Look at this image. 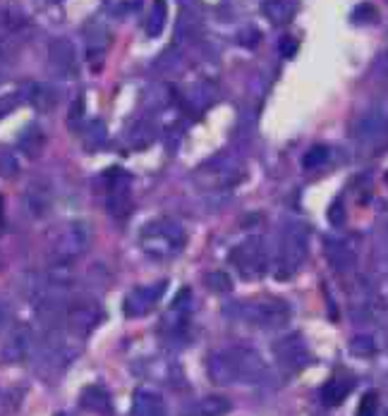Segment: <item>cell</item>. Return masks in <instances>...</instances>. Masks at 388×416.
Listing matches in <instances>:
<instances>
[{"instance_id":"1","label":"cell","mask_w":388,"mask_h":416,"mask_svg":"<svg viewBox=\"0 0 388 416\" xmlns=\"http://www.w3.org/2000/svg\"><path fill=\"white\" fill-rule=\"evenodd\" d=\"M266 366L259 352L252 347H228L214 352L206 361V373L216 385H233V383H256L264 375Z\"/></svg>"},{"instance_id":"2","label":"cell","mask_w":388,"mask_h":416,"mask_svg":"<svg viewBox=\"0 0 388 416\" xmlns=\"http://www.w3.org/2000/svg\"><path fill=\"white\" fill-rule=\"evenodd\" d=\"M187 242V235L177 220L170 218H156V220L147 223L140 233V247L144 254H149L156 261L173 259L182 252Z\"/></svg>"},{"instance_id":"3","label":"cell","mask_w":388,"mask_h":416,"mask_svg":"<svg viewBox=\"0 0 388 416\" xmlns=\"http://www.w3.org/2000/svg\"><path fill=\"white\" fill-rule=\"evenodd\" d=\"M91 244V230L87 223L72 220L65 223L63 228H58L51 235V263L53 266H70L72 261H77L82 254H87Z\"/></svg>"},{"instance_id":"4","label":"cell","mask_w":388,"mask_h":416,"mask_svg":"<svg viewBox=\"0 0 388 416\" xmlns=\"http://www.w3.org/2000/svg\"><path fill=\"white\" fill-rule=\"evenodd\" d=\"M307 247H309V230L300 223L288 225L280 235L278 244V256H276V277L278 280H288L300 270V266L307 259Z\"/></svg>"},{"instance_id":"5","label":"cell","mask_w":388,"mask_h":416,"mask_svg":"<svg viewBox=\"0 0 388 416\" xmlns=\"http://www.w3.org/2000/svg\"><path fill=\"white\" fill-rule=\"evenodd\" d=\"M228 259L245 280H259L268 270V252L261 237H247L245 242L235 244Z\"/></svg>"},{"instance_id":"6","label":"cell","mask_w":388,"mask_h":416,"mask_svg":"<svg viewBox=\"0 0 388 416\" xmlns=\"http://www.w3.org/2000/svg\"><path fill=\"white\" fill-rule=\"evenodd\" d=\"M103 182H106V208L108 213L125 220L135 208V196H132V177L125 173L122 168H108L103 173Z\"/></svg>"},{"instance_id":"7","label":"cell","mask_w":388,"mask_h":416,"mask_svg":"<svg viewBox=\"0 0 388 416\" xmlns=\"http://www.w3.org/2000/svg\"><path fill=\"white\" fill-rule=\"evenodd\" d=\"M245 316L252 326L259 328H283L288 321H290V306H288L283 299H276V297H268V299H256L245 304Z\"/></svg>"},{"instance_id":"8","label":"cell","mask_w":388,"mask_h":416,"mask_svg":"<svg viewBox=\"0 0 388 416\" xmlns=\"http://www.w3.org/2000/svg\"><path fill=\"white\" fill-rule=\"evenodd\" d=\"M48 70L58 79H75L80 75V55L70 38H53L48 46Z\"/></svg>"},{"instance_id":"9","label":"cell","mask_w":388,"mask_h":416,"mask_svg":"<svg viewBox=\"0 0 388 416\" xmlns=\"http://www.w3.org/2000/svg\"><path fill=\"white\" fill-rule=\"evenodd\" d=\"M168 280H159V282H151V285H142L130 289L127 297H125V316L127 319H142V316L151 314L156 309V304L161 302V297L166 294Z\"/></svg>"},{"instance_id":"10","label":"cell","mask_w":388,"mask_h":416,"mask_svg":"<svg viewBox=\"0 0 388 416\" xmlns=\"http://www.w3.org/2000/svg\"><path fill=\"white\" fill-rule=\"evenodd\" d=\"M101 323V309L94 302H75L65 309V328L72 338L84 340Z\"/></svg>"},{"instance_id":"11","label":"cell","mask_w":388,"mask_h":416,"mask_svg":"<svg viewBox=\"0 0 388 416\" xmlns=\"http://www.w3.org/2000/svg\"><path fill=\"white\" fill-rule=\"evenodd\" d=\"M31 347H34V338H31V330L29 326H12L8 330V335L3 338V345H0V359L5 364H19L24 359Z\"/></svg>"},{"instance_id":"12","label":"cell","mask_w":388,"mask_h":416,"mask_svg":"<svg viewBox=\"0 0 388 416\" xmlns=\"http://www.w3.org/2000/svg\"><path fill=\"white\" fill-rule=\"evenodd\" d=\"M22 203L31 218L41 220V218L48 215L51 208H53V187H51L46 180L29 182L27 189H24V194H22Z\"/></svg>"},{"instance_id":"13","label":"cell","mask_w":388,"mask_h":416,"mask_svg":"<svg viewBox=\"0 0 388 416\" xmlns=\"http://www.w3.org/2000/svg\"><path fill=\"white\" fill-rule=\"evenodd\" d=\"M273 352L288 371H302L305 366H309V352H307L305 342H302L298 335L278 340L273 347Z\"/></svg>"},{"instance_id":"14","label":"cell","mask_w":388,"mask_h":416,"mask_svg":"<svg viewBox=\"0 0 388 416\" xmlns=\"http://www.w3.org/2000/svg\"><path fill=\"white\" fill-rule=\"evenodd\" d=\"M324 256H326L328 266H331L335 273H350L355 268V261H357L352 249L340 240H326Z\"/></svg>"},{"instance_id":"15","label":"cell","mask_w":388,"mask_h":416,"mask_svg":"<svg viewBox=\"0 0 388 416\" xmlns=\"http://www.w3.org/2000/svg\"><path fill=\"white\" fill-rule=\"evenodd\" d=\"M388 134V115L384 113H367L355 124V137L360 142H377Z\"/></svg>"},{"instance_id":"16","label":"cell","mask_w":388,"mask_h":416,"mask_svg":"<svg viewBox=\"0 0 388 416\" xmlns=\"http://www.w3.org/2000/svg\"><path fill=\"white\" fill-rule=\"evenodd\" d=\"M166 400L154 390H137L132 398V416H166Z\"/></svg>"},{"instance_id":"17","label":"cell","mask_w":388,"mask_h":416,"mask_svg":"<svg viewBox=\"0 0 388 416\" xmlns=\"http://www.w3.org/2000/svg\"><path fill=\"white\" fill-rule=\"evenodd\" d=\"M80 405L91 414L98 416H108L113 412V402H110V395L106 393V388L101 385H87L80 395Z\"/></svg>"},{"instance_id":"18","label":"cell","mask_w":388,"mask_h":416,"mask_svg":"<svg viewBox=\"0 0 388 416\" xmlns=\"http://www.w3.org/2000/svg\"><path fill=\"white\" fill-rule=\"evenodd\" d=\"M352 390H355V380L350 375H333V378L324 385V390H321V400H324V405L328 407H338V405H343Z\"/></svg>"},{"instance_id":"19","label":"cell","mask_w":388,"mask_h":416,"mask_svg":"<svg viewBox=\"0 0 388 416\" xmlns=\"http://www.w3.org/2000/svg\"><path fill=\"white\" fill-rule=\"evenodd\" d=\"M29 103L34 105L38 113H53L61 103V94L51 84H31L29 87Z\"/></svg>"},{"instance_id":"20","label":"cell","mask_w":388,"mask_h":416,"mask_svg":"<svg viewBox=\"0 0 388 416\" xmlns=\"http://www.w3.org/2000/svg\"><path fill=\"white\" fill-rule=\"evenodd\" d=\"M261 12H264V17L271 24L283 26L293 19L295 5L290 3V0H264V3H261Z\"/></svg>"},{"instance_id":"21","label":"cell","mask_w":388,"mask_h":416,"mask_svg":"<svg viewBox=\"0 0 388 416\" xmlns=\"http://www.w3.org/2000/svg\"><path fill=\"white\" fill-rule=\"evenodd\" d=\"M127 142H130V146L137 149V151L149 149L151 144L156 142V127H154V122L137 120L132 127H130V132H127Z\"/></svg>"},{"instance_id":"22","label":"cell","mask_w":388,"mask_h":416,"mask_svg":"<svg viewBox=\"0 0 388 416\" xmlns=\"http://www.w3.org/2000/svg\"><path fill=\"white\" fill-rule=\"evenodd\" d=\"M166 22H168V3L166 0H154V5H151V12L147 17V24H144V31H147L149 38H156L163 34V29H166Z\"/></svg>"},{"instance_id":"23","label":"cell","mask_w":388,"mask_h":416,"mask_svg":"<svg viewBox=\"0 0 388 416\" xmlns=\"http://www.w3.org/2000/svg\"><path fill=\"white\" fill-rule=\"evenodd\" d=\"M230 409H233L230 400L221 398V395H209V398H201L192 407V414L194 416H226Z\"/></svg>"},{"instance_id":"24","label":"cell","mask_w":388,"mask_h":416,"mask_svg":"<svg viewBox=\"0 0 388 416\" xmlns=\"http://www.w3.org/2000/svg\"><path fill=\"white\" fill-rule=\"evenodd\" d=\"M43 146H46V137L41 129L34 127V124H29V127L19 134V149H22V154L27 158H38Z\"/></svg>"},{"instance_id":"25","label":"cell","mask_w":388,"mask_h":416,"mask_svg":"<svg viewBox=\"0 0 388 416\" xmlns=\"http://www.w3.org/2000/svg\"><path fill=\"white\" fill-rule=\"evenodd\" d=\"M106 139H108V129H106V122L103 120H91L87 127H84L82 132V144H84V149L89 151V154H94V151H98L106 144Z\"/></svg>"},{"instance_id":"26","label":"cell","mask_w":388,"mask_h":416,"mask_svg":"<svg viewBox=\"0 0 388 416\" xmlns=\"http://www.w3.org/2000/svg\"><path fill=\"white\" fill-rule=\"evenodd\" d=\"M328 158H331V149L324 146V144H317V146H312L305 156H302V168L319 170L328 163Z\"/></svg>"},{"instance_id":"27","label":"cell","mask_w":388,"mask_h":416,"mask_svg":"<svg viewBox=\"0 0 388 416\" xmlns=\"http://www.w3.org/2000/svg\"><path fill=\"white\" fill-rule=\"evenodd\" d=\"M204 282H206V287L216 294H226L233 289V280H230V275L223 273V270H211V273H206L204 275Z\"/></svg>"},{"instance_id":"28","label":"cell","mask_w":388,"mask_h":416,"mask_svg":"<svg viewBox=\"0 0 388 416\" xmlns=\"http://www.w3.org/2000/svg\"><path fill=\"white\" fill-rule=\"evenodd\" d=\"M24 101H29V94H24V91H10V94L0 96V120L8 117L10 113H15Z\"/></svg>"},{"instance_id":"29","label":"cell","mask_w":388,"mask_h":416,"mask_svg":"<svg viewBox=\"0 0 388 416\" xmlns=\"http://www.w3.org/2000/svg\"><path fill=\"white\" fill-rule=\"evenodd\" d=\"M350 352L355 356H374L377 354V342L369 335H355L350 340Z\"/></svg>"},{"instance_id":"30","label":"cell","mask_w":388,"mask_h":416,"mask_svg":"<svg viewBox=\"0 0 388 416\" xmlns=\"http://www.w3.org/2000/svg\"><path fill=\"white\" fill-rule=\"evenodd\" d=\"M377 17H379V12L372 3H360L350 15L355 24H374L377 22Z\"/></svg>"},{"instance_id":"31","label":"cell","mask_w":388,"mask_h":416,"mask_svg":"<svg viewBox=\"0 0 388 416\" xmlns=\"http://www.w3.org/2000/svg\"><path fill=\"white\" fill-rule=\"evenodd\" d=\"M19 175V161L15 154H0V177L3 180H15Z\"/></svg>"},{"instance_id":"32","label":"cell","mask_w":388,"mask_h":416,"mask_svg":"<svg viewBox=\"0 0 388 416\" xmlns=\"http://www.w3.org/2000/svg\"><path fill=\"white\" fill-rule=\"evenodd\" d=\"M177 63H180V53H177L175 48H168L159 55V60L154 63V68L159 72H173L177 68Z\"/></svg>"},{"instance_id":"33","label":"cell","mask_w":388,"mask_h":416,"mask_svg":"<svg viewBox=\"0 0 388 416\" xmlns=\"http://www.w3.org/2000/svg\"><path fill=\"white\" fill-rule=\"evenodd\" d=\"M326 220L331 223L333 228H343L345 225V220H347V213H345V208H343V199H335L331 206H328L326 210Z\"/></svg>"},{"instance_id":"34","label":"cell","mask_w":388,"mask_h":416,"mask_svg":"<svg viewBox=\"0 0 388 416\" xmlns=\"http://www.w3.org/2000/svg\"><path fill=\"white\" fill-rule=\"evenodd\" d=\"M84 110H87V98L84 96H77L75 101L70 105V113H68V127L77 129V124L82 122L84 117Z\"/></svg>"},{"instance_id":"35","label":"cell","mask_w":388,"mask_h":416,"mask_svg":"<svg viewBox=\"0 0 388 416\" xmlns=\"http://www.w3.org/2000/svg\"><path fill=\"white\" fill-rule=\"evenodd\" d=\"M377 405H379L377 393H367L357 407V416H374L377 414Z\"/></svg>"},{"instance_id":"36","label":"cell","mask_w":388,"mask_h":416,"mask_svg":"<svg viewBox=\"0 0 388 416\" xmlns=\"http://www.w3.org/2000/svg\"><path fill=\"white\" fill-rule=\"evenodd\" d=\"M298 48H300V43L295 41L293 36H283L280 43H278V50H280L283 58H293L295 53H298Z\"/></svg>"},{"instance_id":"37","label":"cell","mask_w":388,"mask_h":416,"mask_svg":"<svg viewBox=\"0 0 388 416\" xmlns=\"http://www.w3.org/2000/svg\"><path fill=\"white\" fill-rule=\"evenodd\" d=\"M238 41H240L242 46H247V48H254V46L259 43V29H254V26H252V29H245V31L240 34Z\"/></svg>"},{"instance_id":"38","label":"cell","mask_w":388,"mask_h":416,"mask_svg":"<svg viewBox=\"0 0 388 416\" xmlns=\"http://www.w3.org/2000/svg\"><path fill=\"white\" fill-rule=\"evenodd\" d=\"M3 326H5V311L0 309V330H3Z\"/></svg>"},{"instance_id":"39","label":"cell","mask_w":388,"mask_h":416,"mask_svg":"<svg viewBox=\"0 0 388 416\" xmlns=\"http://www.w3.org/2000/svg\"><path fill=\"white\" fill-rule=\"evenodd\" d=\"M386 184H388V173H386Z\"/></svg>"},{"instance_id":"40","label":"cell","mask_w":388,"mask_h":416,"mask_svg":"<svg viewBox=\"0 0 388 416\" xmlns=\"http://www.w3.org/2000/svg\"><path fill=\"white\" fill-rule=\"evenodd\" d=\"M53 3H58V0H53Z\"/></svg>"},{"instance_id":"41","label":"cell","mask_w":388,"mask_h":416,"mask_svg":"<svg viewBox=\"0 0 388 416\" xmlns=\"http://www.w3.org/2000/svg\"><path fill=\"white\" fill-rule=\"evenodd\" d=\"M386 416H388V414H386Z\"/></svg>"}]
</instances>
